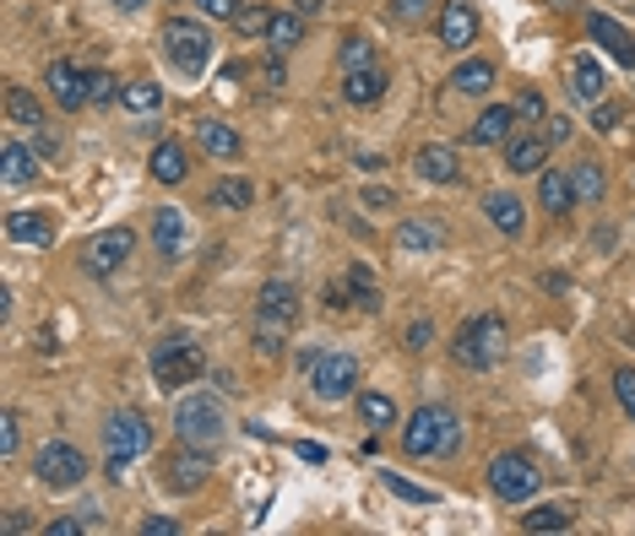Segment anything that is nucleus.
<instances>
[{"mask_svg": "<svg viewBox=\"0 0 635 536\" xmlns=\"http://www.w3.org/2000/svg\"><path fill=\"white\" fill-rule=\"evenodd\" d=\"M294 325H299V287L283 282V276L261 282V293H256V347L267 358H278L289 347Z\"/></svg>", "mask_w": 635, "mask_h": 536, "instance_id": "nucleus-1", "label": "nucleus"}, {"mask_svg": "<svg viewBox=\"0 0 635 536\" xmlns=\"http://www.w3.org/2000/svg\"><path fill=\"white\" fill-rule=\"evenodd\" d=\"M402 450H408L413 461L457 455V450H462V417H457L451 406L424 402L413 417H408V428H402Z\"/></svg>", "mask_w": 635, "mask_h": 536, "instance_id": "nucleus-2", "label": "nucleus"}, {"mask_svg": "<svg viewBox=\"0 0 635 536\" xmlns=\"http://www.w3.org/2000/svg\"><path fill=\"white\" fill-rule=\"evenodd\" d=\"M505 353H510V331H505V320H499L494 309L462 320V331H457V342H451V358H457L462 369H473V374L505 364Z\"/></svg>", "mask_w": 635, "mask_h": 536, "instance_id": "nucleus-3", "label": "nucleus"}, {"mask_svg": "<svg viewBox=\"0 0 635 536\" xmlns=\"http://www.w3.org/2000/svg\"><path fill=\"white\" fill-rule=\"evenodd\" d=\"M148 369H153V385L185 391V385H196L207 374V353L190 336H163L158 347H153V358H148Z\"/></svg>", "mask_w": 635, "mask_h": 536, "instance_id": "nucleus-4", "label": "nucleus"}, {"mask_svg": "<svg viewBox=\"0 0 635 536\" xmlns=\"http://www.w3.org/2000/svg\"><path fill=\"white\" fill-rule=\"evenodd\" d=\"M223 433H228V412L217 396H185V402L174 406V439L179 444H196V450H217L223 444Z\"/></svg>", "mask_w": 635, "mask_h": 536, "instance_id": "nucleus-5", "label": "nucleus"}, {"mask_svg": "<svg viewBox=\"0 0 635 536\" xmlns=\"http://www.w3.org/2000/svg\"><path fill=\"white\" fill-rule=\"evenodd\" d=\"M163 55H168L174 71L201 76L207 60H212V27L196 22V16H168V22H163Z\"/></svg>", "mask_w": 635, "mask_h": 536, "instance_id": "nucleus-6", "label": "nucleus"}, {"mask_svg": "<svg viewBox=\"0 0 635 536\" xmlns=\"http://www.w3.org/2000/svg\"><path fill=\"white\" fill-rule=\"evenodd\" d=\"M104 444H109V477H126V466H131L137 455H148L153 422H148L137 406H126V412H115V417L104 422Z\"/></svg>", "mask_w": 635, "mask_h": 536, "instance_id": "nucleus-7", "label": "nucleus"}, {"mask_svg": "<svg viewBox=\"0 0 635 536\" xmlns=\"http://www.w3.org/2000/svg\"><path fill=\"white\" fill-rule=\"evenodd\" d=\"M489 488H494V499H505V504H527V499L543 488V466H538L527 450H505V455L489 461Z\"/></svg>", "mask_w": 635, "mask_h": 536, "instance_id": "nucleus-8", "label": "nucleus"}, {"mask_svg": "<svg viewBox=\"0 0 635 536\" xmlns=\"http://www.w3.org/2000/svg\"><path fill=\"white\" fill-rule=\"evenodd\" d=\"M207 477H212V450H196V444H179L174 439V450L158 461V483L168 493H201L207 488Z\"/></svg>", "mask_w": 635, "mask_h": 536, "instance_id": "nucleus-9", "label": "nucleus"}, {"mask_svg": "<svg viewBox=\"0 0 635 536\" xmlns=\"http://www.w3.org/2000/svg\"><path fill=\"white\" fill-rule=\"evenodd\" d=\"M33 472H38V483H44V488L66 493V488H82V477H87V455H82L77 444L55 439V444H44V450H38Z\"/></svg>", "mask_w": 635, "mask_h": 536, "instance_id": "nucleus-10", "label": "nucleus"}, {"mask_svg": "<svg viewBox=\"0 0 635 536\" xmlns=\"http://www.w3.org/2000/svg\"><path fill=\"white\" fill-rule=\"evenodd\" d=\"M131 250H137V234H131V228H104V234L82 250V271H87L93 282H109V276L126 271Z\"/></svg>", "mask_w": 635, "mask_h": 536, "instance_id": "nucleus-11", "label": "nucleus"}, {"mask_svg": "<svg viewBox=\"0 0 635 536\" xmlns=\"http://www.w3.org/2000/svg\"><path fill=\"white\" fill-rule=\"evenodd\" d=\"M310 391L316 402H342L358 391V358L353 353H320V364L310 369Z\"/></svg>", "mask_w": 635, "mask_h": 536, "instance_id": "nucleus-12", "label": "nucleus"}, {"mask_svg": "<svg viewBox=\"0 0 635 536\" xmlns=\"http://www.w3.org/2000/svg\"><path fill=\"white\" fill-rule=\"evenodd\" d=\"M44 82H49V98H55L66 115H82V109H87V71H77L71 60H49Z\"/></svg>", "mask_w": 635, "mask_h": 536, "instance_id": "nucleus-13", "label": "nucleus"}, {"mask_svg": "<svg viewBox=\"0 0 635 536\" xmlns=\"http://www.w3.org/2000/svg\"><path fill=\"white\" fill-rule=\"evenodd\" d=\"M549 146H554V141L543 131H510L505 135V168H510V174H543Z\"/></svg>", "mask_w": 635, "mask_h": 536, "instance_id": "nucleus-14", "label": "nucleus"}, {"mask_svg": "<svg viewBox=\"0 0 635 536\" xmlns=\"http://www.w3.org/2000/svg\"><path fill=\"white\" fill-rule=\"evenodd\" d=\"M386 87H391L386 65H358V71H342V104H353V109L380 104V98H386Z\"/></svg>", "mask_w": 635, "mask_h": 536, "instance_id": "nucleus-15", "label": "nucleus"}, {"mask_svg": "<svg viewBox=\"0 0 635 536\" xmlns=\"http://www.w3.org/2000/svg\"><path fill=\"white\" fill-rule=\"evenodd\" d=\"M473 38H478V11H473V0H446V5H440V44H446L451 55H462Z\"/></svg>", "mask_w": 635, "mask_h": 536, "instance_id": "nucleus-16", "label": "nucleus"}, {"mask_svg": "<svg viewBox=\"0 0 635 536\" xmlns=\"http://www.w3.org/2000/svg\"><path fill=\"white\" fill-rule=\"evenodd\" d=\"M413 174H419L424 184H457V179H462V163H457V152H451V146L430 141V146H419V152H413Z\"/></svg>", "mask_w": 635, "mask_h": 536, "instance_id": "nucleus-17", "label": "nucleus"}, {"mask_svg": "<svg viewBox=\"0 0 635 536\" xmlns=\"http://www.w3.org/2000/svg\"><path fill=\"white\" fill-rule=\"evenodd\" d=\"M538 201H543V212H554V217H565V212H576V174L571 168H543L538 174Z\"/></svg>", "mask_w": 635, "mask_h": 536, "instance_id": "nucleus-18", "label": "nucleus"}, {"mask_svg": "<svg viewBox=\"0 0 635 536\" xmlns=\"http://www.w3.org/2000/svg\"><path fill=\"white\" fill-rule=\"evenodd\" d=\"M483 212H489V223H494L505 239H521V234H527V206H521V195L489 190V195H483Z\"/></svg>", "mask_w": 635, "mask_h": 536, "instance_id": "nucleus-19", "label": "nucleus"}, {"mask_svg": "<svg viewBox=\"0 0 635 536\" xmlns=\"http://www.w3.org/2000/svg\"><path fill=\"white\" fill-rule=\"evenodd\" d=\"M440 245H446V223H435V217H408L397 228V250L402 255H435Z\"/></svg>", "mask_w": 635, "mask_h": 536, "instance_id": "nucleus-20", "label": "nucleus"}, {"mask_svg": "<svg viewBox=\"0 0 635 536\" xmlns=\"http://www.w3.org/2000/svg\"><path fill=\"white\" fill-rule=\"evenodd\" d=\"M5 239H11V245L49 250V245H55V223H49V212H11V217H5Z\"/></svg>", "mask_w": 635, "mask_h": 536, "instance_id": "nucleus-21", "label": "nucleus"}, {"mask_svg": "<svg viewBox=\"0 0 635 536\" xmlns=\"http://www.w3.org/2000/svg\"><path fill=\"white\" fill-rule=\"evenodd\" d=\"M587 33H592V38H598V44H603V49H609V55H614L625 71H635V38L620 27V22H614V16L592 11V16H587Z\"/></svg>", "mask_w": 635, "mask_h": 536, "instance_id": "nucleus-22", "label": "nucleus"}, {"mask_svg": "<svg viewBox=\"0 0 635 536\" xmlns=\"http://www.w3.org/2000/svg\"><path fill=\"white\" fill-rule=\"evenodd\" d=\"M571 93L587 98V104H603L609 98V76H603V60L598 55H576L571 60Z\"/></svg>", "mask_w": 635, "mask_h": 536, "instance_id": "nucleus-23", "label": "nucleus"}, {"mask_svg": "<svg viewBox=\"0 0 635 536\" xmlns=\"http://www.w3.org/2000/svg\"><path fill=\"white\" fill-rule=\"evenodd\" d=\"M516 131V109L510 104H489L483 115H478V126L468 131L473 146H505V135Z\"/></svg>", "mask_w": 635, "mask_h": 536, "instance_id": "nucleus-24", "label": "nucleus"}, {"mask_svg": "<svg viewBox=\"0 0 635 536\" xmlns=\"http://www.w3.org/2000/svg\"><path fill=\"white\" fill-rule=\"evenodd\" d=\"M196 146L207 152V157H223V163H234L239 152H245V141L234 126H223V120H201L196 126Z\"/></svg>", "mask_w": 635, "mask_h": 536, "instance_id": "nucleus-25", "label": "nucleus"}, {"mask_svg": "<svg viewBox=\"0 0 635 536\" xmlns=\"http://www.w3.org/2000/svg\"><path fill=\"white\" fill-rule=\"evenodd\" d=\"M0 109H5V120H11V126H27V131L49 126V120H44V104H38V98H33V93H27L22 82H11V87H5Z\"/></svg>", "mask_w": 635, "mask_h": 536, "instance_id": "nucleus-26", "label": "nucleus"}, {"mask_svg": "<svg viewBox=\"0 0 635 536\" xmlns=\"http://www.w3.org/2000/svg\"><path fill=\"white\" fill-rule=\"evenodd\" d=\"M207 206H212V212H245V206H256V184L239 179V174H228V179H217V184L207 190Z\"/></svg>", "mask_w": 635, "mask_h": 536, "instance_id": "nucleus-27", "label": "nucleus"}, {"mask_svg": "<svg viewBox=\"0 0 635 536\" xmlns=\"http://www.w3.org/2000/svg\"><path fill=\"white\" fill-rule=\"evenodd\" d=\"M148 168H153V179H158V184H185L190 157H185V146H179V141H158V146H153V157H148Z\"/></svg>", "mask_w": 635, "mask_h": 536, "instance_id": "nucleus-28", "label": "nucleus"}, {"mask_svg": "<svg viewBox=\"0 0 635 536\" xmlns=\"http://www.w3.org/2000/svg\"><path fill=\"white\" fill-rule=\"evenodd\" d=\"M0 168H5V184H33L38 179V152L27 141H5L0 146Z\"/></svg>", "mask_w": 635, "mask_h": 536, "instance_id": "nucleus-29", "label": "nucleus"}, {"mask_svg": "<svg viewBox=\"0 0 635 536\" xmlns=\"http://www.w3.org/2000/svg\"><path fill=\"white\" fill-rule=\"evenodd\" d=\"M342 293H348V303L353 309H380V287H375V276H369V266L364 261H353V266H342Z\"/></svg>", "mask_w": 635, "mask_h": 536, "instance_id": "nucleus-30", "label": "nucleus"}, {"mask_svg": "<svg viewBox=\"0 0 635 536\" xmlns=\"http://www.w3.org/2000/svg\"><path fill=\"white\" fill-rule=\"evenodd\" d=\"M267 44H272L278 55H289V49H299V44H305V11H272V27H267Z\"/></svg>", "mask_w": 635, "mask_h": 536, "instance_id": "nucleus-31", "label": "nucleus"}, {"mask_svg": "<svg viewBox=\"0 0 635 536\" xmlns=\"http://www.w3.org/2000/svg\"><path fill=\"white\" fill-rule=\"evenodd\" d=\"M153 245H158L163 261H174V255L185 250V217H179L174 206H163L158 217H153Z\"/></svg>", "mask_w": 635, "mask_h": 536, "instance_id": "nucleus-32", "label": "nucleus"}, {"mask_svg": "<svg viewBox=\"0 0 635 536\" xmlns=\"http://www.w3.org/2000/svg\"><path fill=\"white\" fill-rule=\"evenodd\" d=\"M451 87L468 93V98H483V93L494 87V65H489V60H462V65L451 71Z\"/></svg>", "mask_w": 635, "mask_h": 536, "instance_id": "nucleus-33", "label": "nucleus"}, {"mask_svg": "<svg viewBox=\"0 0 635 536\" xmlns=\"http://www.w3.org/2000/svg\"><path fill=\"white\" fill-rule=\"evenodd\" d=\"M358 422L375 428V433L391 428V422H397V402H391L386 391H358Z\"/></svg>", "mask_w": 635, "mask_h": 536, "instance_id": "nucleus-34", "label": "nucleus"}, {"mask_svg": "<svg viewBox=\"0 0 635 536\" xmlns=\"http://www.w3.org/2000/svg\"><path fill=\"white\" fill-rule=\"evenodd\" d=\"M521 532H532V536L571 532V510H565V504H538V510H527V515H521Z\"/></svg>", "mask_w": 635, "mask_h": 536, "instance_id": "nucleus-35", "label": "nucleus"}, {"mask_svg": "<svg viewBox=\"0 0 635 536\" xmlns=\"http://www.w3.org/2000/svg\"><path fill=\"white\" fill-rule=\"evenodd\" d=\"M120 104H126L131 115H153L163 104V87L158 82H126V87H120Z\"/></svg>", "mask_w": 635, "mask_h": 536, "instance_id": "nucleus-36", "label": "nucleus"}, {"mask_svg": "<svg viewBox=\"0 0 635 536\" xmlns=\"http://www.w3.org/2000/svg\"><path fill=\"white\" fill-rule=\"evenodd\" d=\"M337 60H342V71L375 65V38H369V33H348V38H342V49H337Z\"/></svg>", "mask_w": 635, "mask_h": 536, "instance_id": "nucleus-37", "label": "nucleus"}, {"mask_svg": "<svg viewBox=\"0 0 635 536\" xmlns=\"http://www.w3.org/2000/svg\"><path fill=\"white\" fill-rule=\"evenodd\" d=\"M571 174H576V195H581L587 206H598V201H603V190H609L603 168H598V163H576Z\"/></svg>", "mask_w": 635, "mask_h": 536, "instance_id": "nucleus-38", "label": "nucleus"}, {"mask_svg": "<svg viewBox=\"0 0 635 536\" xmlns=\"http://www.w3.org/2000/svg\"><path fill=\"white\" fill-rule=\"evenodd\" d=\"M115 98H120V82L109 71H87V109H104Z\"/></svg>", "mask_w": 635, "mask_h": 536, "instance_id": "nucleus-39", "label": "nucleus"}, {"mask_svg": "<svg viewBox=\"0 0 635 536\" xmlns=\"http://www.w3.org/2000/svg\"><path fill=\"white\" fill-rule=\"evenodd\" d=\"M16 444H22V412L5 406V412H0V461H11Z\"/></svg>", "mask_w": 635, "mask_h": 536, "instance_id": "nucleus-40", "label": "nucleus"}, {"mask_svg": "<svg viewBox=\"0 0 635 536\" xmlns=\"http://www.w3.org/2000/svg\"><path fill=\"white\" fill-rule=\"evenodd\" d=\"M234 27H239L245 38H267V27H272V11H267V5H245V11L234 16Z\"/></svg>", "mask_w": 635, "mask_h": 536, "instance_id": "nucleus-41", "label": "nucleus"}, {"mask_svg": "<svg viewBox=\"0 0 635 536\" xmlns=\"http://www.w3.org/2000/svg\"><path fill=\"white\" fill-rule=\"evenodd\" d=\"M510 109H516V126H543V93H532V87H527Z\"/></svg>", "mask_w": 635, "mask_h": 536, "instance_id": "nucleus-42", "label": "nucleus"}, {"mask_svg": "<svg viewBox=\"0 0 635 536\" xmlns=\"http://www.w3.org/2000/svg\"><path fill=\"white\" fill-rule=\"evenodd\" d=\"M625 120V104L620 98H603V104H592V131L603 135V131H614Z\"/></svg>", "mask_w": 635, "mask_h": 536, "instance_id": "nucleus-43", "label": "nucleus"}, {"mask_svg": "<svg viewBox=\"0 0 635 536\" xmlns=\"http://www.w3.org/2000/svg\"><path fill=\"white\" fill-rule=\"evenodd\" d=\"M614 396H620V406H625V417L635 422V369L625 364V369H614Z\"/></svg>", "mask_w": 635, "mask_h": 536, "instance_id": "nucleus-44", "label": "nucleus"}, {"mask_svg": "<svg viewBox=\"0 0 635 536\" xmlns=\"http://www.w3.org/2000/svg\"><path fill=\"white\" fill-rule=\"evenodd\" d=\"M196 11L212 16V22H234V16L245 11V0H196Z\"/></svg>", "mask_w": 635, "mask_h": 536, "instance_id": "nucleus-45", "label": "nucleus"}, {"mask_svg": "<svg viewBox=\"0 0 635 536\" xmlns=\"http://www.w3.org/2000/svg\"><path fill=\"white\" fill-rule=\"evenodd\" d=\"M430 5H435V0H386V11H391L397 22H419V16H430Z\"/></svg>", "mask_w": 635, "mask_h": 536, "instance_id": "nucleus-46", "label": "nucleus"}, {"mask_svg": "<svg viewBox=\"0 0 635 536\" xmlns=\"http://www.w3.org/2000/svg\"><path fill=\"white\" fill-rule=\"evenodd\" d=\"M44 532L49 536H82V532H93V515H60V521H49Z\"/></svg>", "mask_w": 635, "mask_h": 536, "instance_id": "nucleus-47", "label": "nucleus"}, {"mask_svg": "<svg viewBox=\"0 0 635 536\" xmlns=\"http://www.w3.org/2000/svg\"><path fill=\"white\" fill-rule=\"evenodd\" d=\"M430 342H435V325H430V320H413V325H408V336H402V347H408V353H424Z\"/></svg>", "mask_w": 635, "mask_h": 536, "instance_id": "nucleus-48", "label": "nucleus"}, {"mask_svg": "<svg viewBox=\"0 0 635 536\" xmlns=\"http://www.w3.org/2000/svg\"><path fill=\"white\" fill-rule=\"evenodd\" d=\"M386 488H391L397 499H408V504H430V493H424V488H413V483H402L397 472H386Z\"/></svg>", "mask_w": 635, "mask_h": 536, "instance_id": "nucleus-49", "label": "nucleus"}, {"mask_svg": "<svg viewBox=\"0 0 635 536\" xmlns=\"http://www.w3.org/2000/svg\"><path fill=\"white\" fill-rule=\"evenodd\" d=\"M364 206H369V212H391V206H397L391 184H369V190H364Z\"/></svg>", "mask_w": 635, "mask_h": 536, "instance_id": "nucleus-50", "label": "nucleus"}, {"mask_svg": "<svg viewBox=\"0 0 635 536\" xmlns=\"http://www.w3.org/2000/svg\"><path fill=\"white\" fill-rule=\"evenodd\" d=\"M33 152H38V157H60V135L49 131V126H38V131H33Z\"/></svg>", "mask_w": 635, "mask_h": 536, "instance_id": "nucleus-51", "label": "nucleus"}, {"mask_svg": "<svg viewBox=\"0 0 635 536\" xmlns=\"http://www.w3.org/2000/svg\"><path fill=\"white\" fill-rule=\"evenodd\" d=\"M261 76H267V87H283V82H289V65H283V55H278V49H272V60L261 65Z\"/></svg>", "mask_w": 635, "mask_h": 536, "instance_id": "nucleus-52", "label": "nucleus"}, {"mask_svg": "<svg viewBox=\"0 0 635 536\" xmlns=\"http://www.w3.org/2000/svg\"><path fill=\"white\" fill-rule=\"evenodd\" d=\"M142 532H148V536H163V532L174 536V532H179V521H174V515H153V521H142Z\"/></svg>", "mask_w": 635, "mask_h": 536, "instance_id": "nucleus-53", "label": "nucleus"}, {"mask_svg": "<svg viewBox=\"0 0 635 536\" xmlns=\"http://www.w3.org/2000/svg\"><path fill=\"white\" fill-rule=\"evenodd\" d=\"M0 526H5V532L16 536V532H27V526H33V521H27V510H11V515H5V521H0Z\"/></svg>", "mask_w": 635, "mask_h": 536, "instance_id": "nucleus-54", "label": "nucleus"}, {"mask_svg": "<svg viewBox=\"0 0 635 536\" xmlns=\"http://www.w3.org/2000/svg\"><path fill=\"white\" fill-rule=\"evenodd\" d=\"M543 126H549V141H571V120H543Z\"/></svg>", "mask_w": 635, "mask_h": 536, "instance_id": "nucleus-55", "label": "nucleus"}, {"mask_svg": "<svg viewBox=\"0 0 635 536\" xmlns=\"http://www.w3.org/2000/svg\"><path fill=\"white\" fill-rule=\"evenodd\" d=\"M109 5H115V11H126V16H137V11L148 5V0H109Z\"/></svg>", "mask_w": 635, "mask_h": 536, "instance_id": "nucleus-56", "label": "nucleus"}, {"mask_svg": "<svg viewBox=\"0 0 635 536\" xmlns=\"http://www.w3.org/2000/svg\"><path fill=\"white\" fill-rule=\"evenodd\" d=\"M320 5H326V0H294V11H305V16H316Z\"/></svg>", "mask_w": 635, "mask_h": 536, "instance_id": "nucleus-57", "label": "nucleus"}]
</instances>
